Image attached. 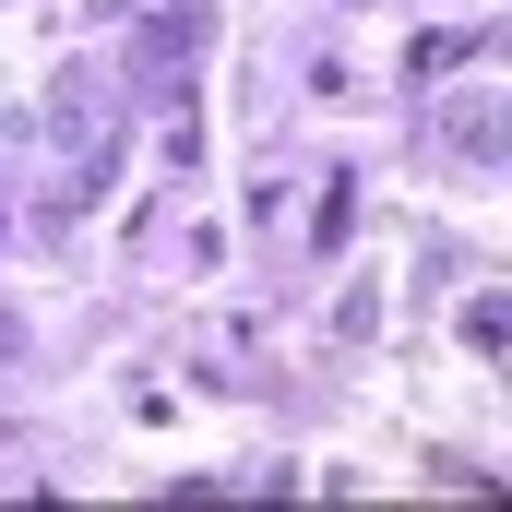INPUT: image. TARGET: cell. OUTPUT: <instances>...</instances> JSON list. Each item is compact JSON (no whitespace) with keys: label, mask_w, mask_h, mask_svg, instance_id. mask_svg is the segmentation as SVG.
Returning <instances> with one entry per match:
<instances>
[{"label":"cell","mask_w":512,"mask_h":512,"mask_svg":"<svg viewBox=\"0 0 512 512\" xmlns=\"http://www.w3.org/2000/svg\"><path fill=\"white\" fill-rule=\"evenodd\" d=\"M477 48H489V24H429V36H405V72H417V84H441V72H465Z\"/></svg>","instance_id":"1"},{"label":"cell","mask_w":512,"mask_h":512,"mask_svg":"<svg viewBox=\"0 0 512 512\" xmlns=\"http://www.w3.org/2000/svg\"><path fill=\"white\" fill-rule=\"evenodd\" d=\"M346 215H358V179H346V167H334V179H322V191H310V251H346V239H358V227H346Z\"/></svg>","instance_id":"2"},{"label":"cell","mask_w":512,"mask_h":512,"mask_svg":"<svg viewBox=\"0 0 512 512\" xmlns=\"http://www.w3.org/2000/svg\"><path fill=\"white\" fill-rule=\"evenodd\" d=\"M191 48H203V0H179V12H167V24L143 36V72H179Z\"/></svg>","instance_id":"3"},{"label":"cell","mask_w":512,"mask_h":512,"mask_svg":"<svg viewBox=\"0 0 512 512\" xmlns=\"http://www.w3.org/2000/svg\"><path fill=\"white\" fill-rule=\"evenodd\" d=\"M453 143L489 167V155H501V108H477V96H465V108H453Z\"/></svg>","instance_id":"4"},{"label":"cell","mask_w":512,"mask_h":512,"mask_svg":"<svg viewBox=\"0 0 512 512\" xmlns=\"http://www.w3.org/2000/svg\"><path fill=\"white\" fill-rule=\"evenodd\" d=\"M334 334H346V346H370V334H382V286H346V310H334Z\"/></svg>","instance_id":"5"},{"label":"cell","mask_w":512,"mask_h":512,"mask_svg":"<svg viewBox=\"0 0 512 512\" xmlns=\"http://www.w3.org/2000/svg\"><path fill=\"white\" fill-rule=\"evenodd\" d=\"M501 334H512L501 298H465V346H477V358H501Z\"/></svg>","instance_id":"6"},{"label":"cell","mask_w":512,"mask_h":512,"mask_svg":"<svg viewBox=\"0 0 512 512\" xmlns=\"http://www.w3.org/2000/svg\"><path fill=\"white\" fill-rule=\"evenodd\" d=\"M12 358H24V322H12V310H0V370H12Z\"/></svg>","instance_id":"7"},{"label":"cell","mask_w":512,"mask_h":512,"mask_svg":"<svg viewBox=\"0 0 512 512\" xmlns=\"http://www.w3.org/2000/svg\"><path fill=\"white\" fill-rule=\"evenodd\" d=\"M0 239H12V215H0Z\"/></svg>","instance_id":"8"}]
</instances>
